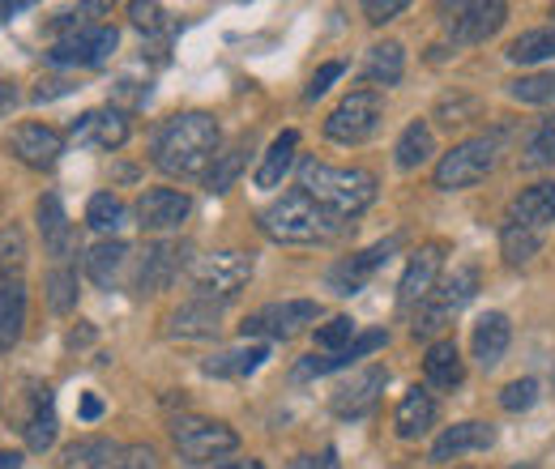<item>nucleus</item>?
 Returning <instances> with one entry per match:
<instances>
[{
	"label": "nucleus",
	"instance_id": "nucleus-34",
	"mask_svg": "<svg viewBox=\"0 0 555 469\" xmlns=\"http://www.w3.org/2000/svg\"><path fill=\"white\" fill-rule=\"evenodd\" d=\"M248 154H253V133H244L227 154H218L214 158V167H209V175H206V188L218 197V193H227L235 180H240V171L248 167Z\"/></svg>",
	"mask_w": 555,
	"mask_h": 469
},
{
	"label": "nucleus",
	"instance_id": "nucleus-2",
	"mask_svg": "<svg viewBox=\"0 0 555 469\" xmlns=\"http://www.w3.org/2000/svg\"><path fill=\"white\" fill-rule=\"evenodd\" d=\"M257 226L274 239V244H295V248H308V244H330L343 235V218H334L330 209L312 201L304 188H291L282 193L274 205H266L257 213Z\"/></svg>",
	"mask_w": 555,
	"mask_h": 469
},
{
	"label": "nucleus",
	"instance_id": "nucleus-17",
	"mask_svg": "<svg viewBox=\"0 0 555 469\" xmlns=\"http://www.w3.org/2000/svg\"><path fill=\"white\" fill-rule=\"evenodd\" d=\"M35 218H39V235H43V248L52 252L56 265H69L73 248H77V231H73L69 213L56 193H43L35 205Z\"/></svg>",
	"mask_w": 555,
	"mask_h": 469
},
{
	"label": "nucleus",
	"instance_id": "nucleus-51",
	"mask_svg": "<svg viewBox=\"0 0 555 469\" xmlns=\"http://www.w3.org/2000/svg\"><path fill=\"white\" fill-rule=\"evenodd\" d=\"M77 86L73 81H39V90H35V103H52V99H65L73 94Z\"/></svg>",
	"mask_w": 555,
	"mask_h": 469
},
{
	"label": "nucleus",
	"instance_id": "nucleus-11",
	"mask_svg": "<svg viewBox=\"0 0 555 469\" xmlns=\"http://www.w3.org/2000/svg\"><path fill=\"white\" fill-rule=\"evenodd\" d=\"M440 13H444V26H449L453 43H483V39H491V35H495V30L504 26V17H508V9H504L500 0H475V4H444Z\"/></svg>",
	"mask_w": 555,
	"mask_h": 469
},
{
	"label": "nucleus",
	"instance_id": "nucleus-15",
	"mask_svg": "<svg viewBox=\"0 0 555 469\" xmlns=\"http://www.w3.org/2000/svg\"><path fill=\"white\" fill-rule=\"evenodd\" d=\"M385 380H389V372L385 367H367V372H359V376H350L347 385H338L334 389V398H330V409L338 414V418H367L376 402H380V393H385Z\"/></svg>",
	"mask_w": 555,
	"mask_h": 469
},
{
	"label": "nucleus",
	"instance_id": "nucleus-52",
	"mask_svg": "<svg viewBox=\"0 0 555 469\" xmlns=\"http://www.w3.org/2000/svg\"><path fill=\"white\" fill-rule=\"evenodd\" d=\"M13 103H17V86L13 81H0V116H9Z\"/></svg>",
	"mask_w": 555,
	"mask_h": 469
},
{
	"label": "nucleus",
	"instance_id": "nucleus-48",
	"mask_svg": "<svg viewBox=\"0 0 555 469\" xmlns=\"http://www.w3.org/2000/svg\"><path fill=\"white\" fill-rule=\"evenodd\" d=\"M112 94H116L120 103H129V107H138V103H145V99H150V86H141V81H133V77H120Z\"/></svg>",
	"mask_w": 555,
	"mask_h": 469
},
{
	"label": "nucleus",
	"instance_id": "nucleus-8",
	"mask_svg": "<svg viewBox=\"0 0 555 469\" xmlns=\"http://www.w3.org/2000/svg\"><path fill=\"white\" fill-rule=\"evenodd\" d=\"M321 321V303L317 299H282V303H266L253 316H244L240 334L248 337H270V341H291L295 334H304L308 325Z\"/></svg>",
	"mask_w": 555,
	"mask_h": 469
},
{
	"label": "nucleus",
	"instance_id": "nucleus-23",
	"mask_svg": "<svg viewBox=\"0 0 555 469\" xmlns=\"http://www.w3.org/2000/svg\"><path fill=\"white\" fill-rule=\"evenodd\" d=\"M508 222L513 226H530V231H543L555 222V184L543 180V184H530L521 188L513 205H508Z\"/></svg>",
	"mask_w": 555,
	"mask_h": 469
},
{
	"label": "nucleus",
	"instance_id": "nucleus-50",
	"mask_svg": "<svg viewBox=\"0 0 555 469\" xmlns=\"http://www.w3.org/2000/svg\"><path fill=\"white\" fill-rule=\"evenodd\" d=\"M286 469H343V466H338V453L325 448V453H317V457H295Z\"/></svg>",
	"mask_w": 555,
	"mask_h": 469
},
{
	"label": "nucleus",
	"instance_id": "nucleus-32",
	"mask_svg": "<svg viewBox=\"0 0 555 469\" xmlns=\"http://www.w3.org/2000/svg\"><path fill=\"white\" fill-rule=\"evenodd\" d=\"M295 154H299V133L295 129H286V133H278L270 141V149L261 154V167H257V175H253V184L257 188H278L282 184V175L291 171V162H295Z\"/></svg>",
	"mask_w": 555,
	"mask_h": 469
},
{
	"label": "nucleus",
	"instance_id": "nucleus-19",
	"mask_svg": "<svg viewBox=\"0 0 555 469\" xmlns=\"http://www.w3.org/2000/svg\"><path fill=\"white\" fill-rule=\"evenodd\" d=\"M189 193H180V188H150V193H141L138 201V222L141 231H154V235H163V231H176L184 218H189Z\"/></svg>",
	"mask_w": 555,
	"mask_h": 469
},
{
	"label": "nucleus",
	"instance_id": "nucleus-53",
	"mask_svg": "<svg viewBox=\"0 0 555 469\" xmlns=\"http://www.w3.org/2000/svg\"><path fill=\"white\" fill-rule=\"evenodd\" d=\"M99 414H103V402H99L94 393H81V418H86V422H94Z\"/></svg>",
	"mask_w": 555,
	"mask_h": 469
},
{
	"label": "nucleus",
	"instance_id": "nucleus-44",
	"mask_svg": "<svg viewBox=\"0 0 555 469\" xmlns=\"http://www.w3.org/2000/svg\"><path fill=\"white\" fill-rule=\"evenodd\" d=\"M539 402V380H513L504 393H500V405L504 409H513V414H521V409H530V405Z\"/></svg>",
	"mask_w": 555,
	"mask_h": 469
},
{
	"label": "nucleus",
	"instance_id": "nucleus-37",
	"mask_svg": "<svg viewBox=\"0 0 555 469\" xmlns=\"http://www.w3.org/2000/svg\"><path fill=\"white\" fill-rule=\"evenodd\" d=\"M521 167L539 171V167H555V112L543 116L530 136H526V149H521Z\"/></svg>",
	"mask_w": 555,
	"mask_h": 469
},
{
	"label": "nucleus",
	"instance_id": "nucleus-26",
	"mask_svg": "<svg viewBox=\"0 0 555 469\" xmlns=\"http://www.w3.org/2000/svg\"><path fill=\"white\" fill-rule=\"evenodd\" d=\"M270 359V346L266 341H253V346H235V350H222L202 363V372L214 376V380H248L261 363Z\"/></svg>",
	"mask_w": 555,
	"mask_h": 469
},
{
	"label": "nucleus",
	"instance_id": "nucleus-41",
	"mask_svg": "<svg viewBox=\"0 0 555 469\" xmlns=\"http://www.w3.org/2000/svg\"><path fill=\"white\" fill-rule=\"evenodd\" d=\"M508 99L517 103H555V68L552 73H526L508 81Z\"/></svg>",
	"mask_w": 555,
	"mask_h": 469
},
{
	"label": "nucleus",
	"instance_id": "nucleus-29",
	"mask_svg": "<svg viewBox=\"0 0 555 469\" xmlns=\"http://www.w3.org/2000/svg\"><path fill=\"white\" fill-rule=\"evenodd\" d=\"M222 329V303H209V299H189L171 312L167 321V334L171 337H214Z\"/></svg>",
	"mask_w": 555,
	"mask_h": 469
},
{
	"label": "nucleus",
	"instance_id": "nucleus-40",
	"mask_svg": "<svg viewBox=\"0 0 555 469\" xmlns=\"http://www.w3.org/2000/svg\"><path fill=\"white\" fill-rule=\"evenodd\" d=\"M48 308L56 316H65L77 308V269L73 265H56L48 273Z\"/></svg>",
	"mask_w": 555,
	"mask_h": 469
},
{
	"label": "nucleus",
	"instance_id": "nucleus-47",
	"mask_svg": "<svg viewBox=\"0 0 555 469\" xmlns=\"http://www.w3.org/2000/svg\"><path fill=\"white\" fill-rule=\"evenodd\" d=\"M129 13H133V26H138V30H150V35L167 26V13H163L158 4H129Z\"/></svg>",
	"mask_w": 555,
	"mask_h": 469
},
{
	"label": "nucleus",
	"instance_id": "nucleus-6",
	"mask_svg": "<svg viewBox=\"0 0 555 469\" xmlns=\"http://www.w3.org/2000/svg\"><path fill=\"white\" fill-rule=\"evenodd\" d=\"M171 444H176V453L189 466H206V461H218V457L235 453L240 448V435L227 422H218V418L189 414V418H176L171 422Z\"/></svg>",
	"mask_w": 555,
	"mask_h": 469
},
{
	"label": "nucleus",
	"instance_id": "nucleus-7",
	"mask_svg": "<svg viewBox=\"0 0 555 469\" xmlns=\"http://www.w3.org/2000/svg\"><path fill=\"white\" fill-rule=\"evenodd\" d=\"M253 277V257L248 252H209L193 265V290L209 303H231Z\"/></svg>",
	"mask_w": 555,
	"mask_h": 469
},
{
	"label": "nucleus",
	"instance_id": "nucleus-43",
	"mask_svg": "<svg viewBox=\"0 0 555 469\" xmlns=\"http://www.w3.org/2000/svg\"><path fill=\"white\" fill-rule=\"evenodd\" d=\"M22 257H26L22 231H17V226H4V231H0V277H17Z\"/></svg>",
	"mask_w": 555,
	"mask_h": 469
},
{
	"label": "nucleus",
	"instance_id": "nucleus-54",
	"mask_svg": "<svg viewBox=\"0 0 555 469\" xmlns=\"http://www.w3.org/2000/svg\"><path fill=\"white\" fill-rule=\"evenodd\" d=\"M0 469H22V453H0Z\"/></svg>",
	"mask_w": 555,
	"mask_h": 469
},
{
	"label": "nucleus",
	"instance_id": "nucleus-46",
	"mask_svg": "<svg viewBox=\"0 0 555 469\" xmlns=\"http://www.w3.org/2000/svg\"><path fill=\"white\" fill-rule=\"evenodd\" d=\"M363 13H367L372 26H385V22H393L398 13H406V0H367Z\"/></svg>",
	"mask_w": 555,
	"mask_h": 469
},
{
	"label": "nucleus",
	"instance_id": "nucleus-35",
	"mask_svg": "<svg viewBox=\"0 0 555 469\" xmlns=\"http://www.w3.org/2000/svg\"><path fill=\"white\" fill-rule=\"evenodd\" d=\"M431 154H436V136H431V125H427V120L406 125V129H402V136H398V145H393V162H398L402 171H415V167H423Z\"/></svg>",
	"mask_w": 555,
	"mask_h": 469
},
{
	"label": "nucleus",
	"instance_id": "nucleus-56",
	"mask_svg": "<svg viewBox=\"0 0 555 469\" xmlns=\"http://www.w3.org/2000/svg\"><path fill=\"white\" fill-rule=\"evenodd\" d=\"M22 9H26V4H0V22H9V17L22 13Z\"/></svg>",
	"mask_w": 555,
	"mask_h": 469
},
{
	"label": "nucleus",
	"instance_id": "nucleus-31",
	"mask_svg": "<svg viewBox=\"0 0 555 469\" xmlns=\"http://www.w3.org/2000/svg\"><path fill=\"white\" fill-rule=\"evenodd\" d=\"M65 466L69 469H120L125 466V444L107 440V435H90L65 448Z\"/></svg>",
	"mask_w": 555,
	"mask_h": 469
},
{
	"label": "nucleus",
	"instance_id": "nucleus-18",
	"mask_svg": "<svg viewBox=\"0 0 555 469\" xmlns=\"http://www.w3.org/2000/svg\"><path fill=\"white\" fill-rule=\"evenodd\" d=\"M385 341H389L385 329H367V334H359L347 350H338V354H308V359L295 363V380H321V376H330V372H343L350 363H359L363 354L380 350Z\"/></svg>",
	"mask_w": 555,
	"mask_h": 469
},
{
	"label": "nucleus",
	"instance_id": "nucleus-9",
	"mask_svg": "<svg viewBox=\"0 0 555 469\" xmlns=\"http://www.w3.org/2000/svg\"><path fill=\"white\" fill-rule=\"evenodd\" d=\"M380 112H385L380 90H350L347 99L325 116V136L338 141V145H359L380 129Z\"/></svg>",
	"mask_w": 555,
	"mask_h": 469
},
{
	"label": "nucleus",
	"instance_id": "nucleus-5",
	"mask_svg": "<svg viewBox=\"0 0 555 469\" xmlns=\"http://www.w3.org/2000/svg\"><path fill=\"white\" fill-rule=\"evenodd\" d=\"M495 162H500V136H470L436 162V188H444V193L475 188L479 180L495 171Z\"/></svg>",
	"mask_w": 555,
	"mask_h": 469
},
{
	"label": "nucleus",
	"instance_id": "nucleus-39",
	"mask_svg": "<svg viewBox=\"0 0 555 469\" xmlns=\"http://www.w3.org/2000/svg\"><path fill=\"white\" fill-rule=\"evenodd\" d=\"M86 222H90L94 231L112 235V231H120V226L129 222V209H125V201H120L116 193H94L90 205H86Z\"/></svg>",
	"mask_w": 555,
	"mask_h": 469
},
{
	"label": "nucleus",
	"instance_id": "nucleus-28",
	"mask_svg": "<svg viewBox=\"0 0 555 469\" xmlns=\"http://www.w3.org/2000/svg\"><path fill=\"white\" fill-rule=\"evenodd\" d=\"M508 341H513V325H508L504 312H487V316H479L470 346H475V359H479L483 372L500 367V359L508 354Z\"/></svg>",
	"mask_w": 555,
	"mask_h": 469
},
{
	"label": "nucleus",
	"instance_id": "nucleus-1",
	"mask_svg": "<svg viewBox=\"0 0 555 469\" xmlns=\"http://www.w3.org/2000/svg\"><path fill=\"white\" fill-rule=\"evenodd\" d=\"M218 141H222V129L209 112H180L158 125V133L150 141V158L163 175L197 180V175H209L218 158Z\"/></svg>",
	"mask_w": 555,
	"mask_h": 469
},
{
	"label": "nucleus",
	"instance_id": "nucleus-36",
	"mask_svg": "<svg viewBox=\"0 0 555 469\" xmlns=\"http://www.w3.org/2000/svg\"><path fill=\"white\" fill-rule=\"evenodd\" d=\"M504 56H508L513 65H543V61H552L555 56V22L552 26H539V30H526L521 39H513Z\"/></svg>",
	"mask_w": 555,
	"mask_h": 469
},
{
	"label": "nucleus",
	"instance_id": "nucleus-38",
	"mask_svg": "<svg viewBox=\"0 0 555 469\" xmlns=\"http://www.w3.org/2000/svg\"><path fill=\"white\" fill-rule=\"evenodd\" d=\"M500 248H504V261H508V265H526V261H534V252L543 248V235L530 231V226H513V222H504V231H500Z\"/></svg>",
	"mask_w": 555,
	"mask_h": 469
},
{
	"label": "nucleus",
	"instance_id": "nucleus-22",
	"mask_svg": "<svg viewBox=\"0 0 555 469\" xmlns=\"http://www.w3.org/2000/svg\"><path fill=\"white\" fill-rule=\"evenodd\" d=\"M491 444H495V427L491 422H453L431 444V461H453V457H466V453H487Z\"/></svg>",
	"mask_w": 555,
	"mask_h": 469
},
{
	"label": "nucleus",
	"instance_id": "nucleus-25",
	"mask_svg": "<svg viewBox=\"0 0 555 469\" xmlns=\"http://www.w3.org/2000/svg\"><path fill=\"white\" fill-rule=\"evenodd\" d=\"M129 269V244L125 239H103L86 252V277L99 286V290H116L120 277Z\"/></svg>",
	"mask_w": 555,
	"mask_h": 469
},
{
	"label": "nucleus",
	"instance_id": "nucleus-12",
	"mask_svg": "<svg viewBox=\"0 0 555 469\" xmlns=\"http://www.w3.org/2000/svg\"><path fill=\"white\" fill-rule=\"evenodd\" d=\"M9 154L22 162V167H30V171H52L56 162H61V154H65V136L56 133L52 125H17L13 133H9Z\"/></svg>",
	"mask_w": 555,
	"mask_h": 469
},
{
	"label": "nucleus",
	"instance_id": "nucleus-33",
	"mask_svg": "<svg viewBox=\"0 0 555 469\" xmlns=\"http://www.w3.org/2000/svg\"><path fill=\"white\" fill-rule=\"evenodd\" d=\"M402 73H406V48L402 43H376V48H367V61H363V77L372 81V86H398L402 81Z\"/></svg>",
	"mask_w": 555,
	"mask_h": 469
},
{
	"label": "nucleus",
	"instance_id": "nucleus-45",
	"mask_svg": "<svg viewBox=\"0 0 555 469\" xmlns=\"http://www.w3.org/2000/svg\"><path fill=\"white\" fill-rule=\"evenodd\" d=\"M343 73H347V65H343V61H330V65H321L317 73H312V77H308V86H304V99H308V103H317L321 94H330V86H334Z\"/></svg>",
	"mask_w": 555,
	"mask_h": 469
},
{
	"label": "nucleus",
	"instance_id": "nucleus-49",
	"mask_svg": "<svg viewBox=\"0 0 555 469\" xmlns=\"http://www.w3.org/2000/svg\"><path fill=\"white\" fill-rule=\"evenodd\" d=\"M120 469H158V457H154L150 444H129V448H125V466Z\"/></svg>",
	"mask_w": 555,
	"mask_h": 469
},
{
	"label": "nucleus",
	"instance_id": "nucleus-3",
	"mask_svg": "<svg viewBox=\"0 0 555 469\" xmlns=\"http://www.w3.org/2000/svg\"><path fill=\"white\" fill-rule=\"evenodd\" d=\"M299 188L321 205L330 209L334 218H359L367 205L376 201V175L363 171V167H330V162H317L308 158L299 167Z\"/></svg>",
	"mask_w": 555,
	"mask_h": 469
},
{
	"label": "nucleus",
	"instance_id": "nucleus-10",
	"mask_svg": "<svg viewBox=\"0 0 555 469\" xmlns=\"http://www.w3.org/2000/svg\"><path fill=\"white\" fill-rule=\"evenodd\" d=\"M116 43H120L116 26H86V30H73L65 39H56L48 61L56 68H103L112 61Z\"/></svg>",
	"mask_w": 555,
	"mask_h": 469
},
{
	"label": "nucleus",
	"instance_id": "nucleus-42",
	"mask_svg": "<svg viewBox=\"0 0 555 469\" xmlns=\"http://www.w3.org/2000/svg\"><path fill=\"white\" fill-rule=\"evenodd\" d=\"M354 337H359L354 321H350V316H334V321L317 325V350H321V354H338V350H347Z\"/></svg>",
	"mask_w": 555,
	"mask_h": 469
},
{
	"label": "nucleus",
	"instance_id": "nucleus-20",
	"mask_svg": "<svg viewBox=\"0 0 555 469\" xmlns=\"http://www.w3.org/2000/svg\"><path fill=\"white\" fill-rule=\"evenodd\" d=\"M56 431H61L56 393H52L48 385H35V389H30V405H26V418H22L26 448H30V453H48V448L56 444Z\"/></svg>",
	"mask_w": 555,
	"mask_h": 469
},
{
	"label": "nucleus",
	"instance_id": "nucleus-14",
	"mask_svg": "<svg viewBox=\"0 0 555 469\" xmlns=\"http://www.w3.org/2000/svg\"><path fill=\"white\" fill-rule=\"evenodd\" d=\"M69 136L86 149H120L129 141V116L120 107H94L73 120Z\"/></svg>",
	"mask_w": 555,
	"mask_h": 469
},
{
	"label": "nucleus",
	"instance_id": "nucleus-24",
	"mask_svg": "<svg viewBox=\"0 0 555 469\" xmlns=\"http://www.w3.org/2000/svg\"><path fill=\"white\" fill-rule=\"evenodd\" d=\"M436 418H440L436 398L415 385V389H406V393H402L398 414H393V427H398V435H402V440H418V435H427V431L436 427Z\"/></svg>",
	"mask_w": 555,
	"mask_h": 469
},
{
	"label": "nucleus",
	"instance_id": "nucleus-13",
	"mask_svg": "<svg viewBox=\"0 0 555 469\" xmlns=\"http://www.w3.org/2000/svg\"><path fill=\"white\" fill-rule=\"evenodd\" d=\"M184 257H189L184 244H150L138 257V269H133V290H138V295H158V290H167V286L180 277Z\"/></svg>",
	"mask_w": 555,
	"mask_h": 469
},
{
	"label": "nucleus",
	"instance_id": "nucleus-21",
	"mask_svg": "<svg viewBox=\"0 0 555 469\" xmlns=\"http://www.w3.org/2000/svg\"><path fill=\"white\" fill-rule=\"evenodd\" d=\"M440 265H444V248H440V244L418 248L415 257H411V265H406V273H402V282H398V303H402V308L423 303V299L436 290Z\"/></svg>",
	"mask_w": 555,
	"mask_h": 469
},
{
	"label": "nucleus",
	"instance_id": "nucleus-55",
	"mask_svg": "<svg viewBox=\"0 0 555 469\" xmlns=\"http://www.w3.org/2000/svg\"><path fill=\"white\" fill-rule=\"evenodd\" d=\"M218 469H266V466H261V461H253V457H248V461H227V466H218Z\"/></svg>",
	"mask_w": 555,
	"mask_h": 469
},
{
	"label": "nucleus",
	"instance_id": "nucleus-27",
	"mask_svg": "<svg viewBox=\"0 0 555 469\" xmlns=\"http://www.w3.org/2000/svg\"><path fill=\"white\" fill-rule=\"evenodd\" d=\"M26 329V282L0 277V354H9Z\"/></svg>",
	"mask_w": 555,
	"mask_h": 469
},
{
	"label": "nucleus",
	"instance_id": "nucleus-16",
	"mask_svg": "<svg viewBox=\"0 0 555 469\" xmlns=\"http://www.w3.org/2000/svg\"><path fill=\"white\" fill-rule=\"evenodd\" d=\"M398 248H402V235H389V239H380V244L354 252V257H347V261H338V265L330 269V286H334L338 295H359V286L385 265Z\"/></svg>",
	"mask_w": 555,
	"mask_h": 469
},
{
	"label": "nucleus",
	"instance_id": "nucleus-57",
	"mask_svg": "<svg viewBox=\"0 0 555 469\" xmlns=\"http://www.w3.org/2000/svg\"><path fill=\"white\" fill-rule=\"evenodd\" d=\"M552 17H555V9H552Z\"/></svg>",
	"mask_w": 555,
	"mask_h": 469
},
{
	"label": "nucleus",
	"instance_id": "nucleus-30",
	"mask_svg": "<svg viewBox=\"0 0 555 469\" xmlns=\"http://www.w3.org/2000/svg\"><path fill=\"white\" fill-rule=\"evenodd\" d=\"M423 376H427L431 389H462V380H466V363H462L453 337H444V341H436V346L427 350V359H423Z\"/></svg>",
	"mask_w": 555,
	"mask_h": 469
},
{
	"label": "nucleus",
	"instance_id": "nucleus-4",
	"mask_svg": "<svg viewBox=\"0 0 555 469\" xmlns=\"http://www.w3.org/2000/svg\"><path fill=\"white\" fill-rule=\"evenodd\" d=\"M479 295V269L475 265H457L444 282H436V290L418 303V312H415V325H411V334L415 337H431V334H440L470 299Z\"/></svg>",
	"mask_w": 555,
	"mask_h": 469
}]
</instances>
